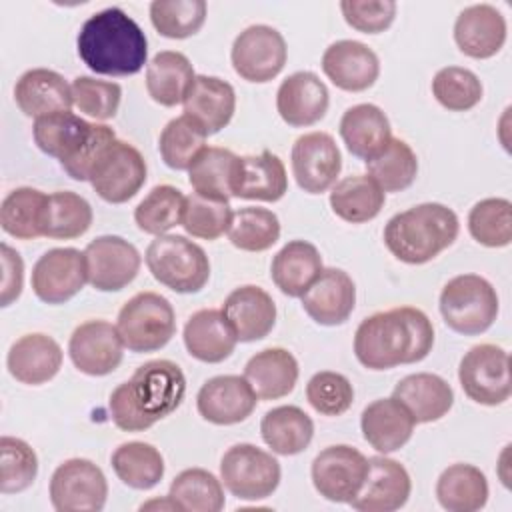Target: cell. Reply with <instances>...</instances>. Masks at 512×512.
I'll return each mask as SVG.
<instances>
[{"label":"cell","mask_w":512,"mask_h":512,"mask_svg":"<svg viewBox=\"0 0 512 512\" xmlns=\"http://www.w3.org/2000/svg\"><path fill=\"white\" fill-rule=\"evenodd\" d=\"M392 396L408 408L416 424L436 422L444 418L454 404L452 386L442 376L430 372H416L404 376L394 386Z\"/></svg>","instance_id":"obj_31"},{"label":"cell","mask_w":512,"mask_h":512,"mask_svg":"<svg viewBox=\"0 0 512 512\" xmlns=\"http://www.w3.org/2000/svg\"><path fill=\"white\" fill-rule=\"evenodd\" d=\"M14 100L20 112L36 120L46 114L70 110L74 104L72 84L54 70L32 68L16 80Z\"/></svg>","instance_id":"obj_29"},{"label":"cell","mask_w":512,"mask_h":512,"mask_svg":"<svg viewBox=\"0 0 512 512\" xmlns=\"http://www.w3.org/2000/svg\"><path fill=\"white\" fill-rule=\"evenodd\" d=\"M366 472L368 458L348 444H334L320 450L310 468L316 492L338 504H350L362 488Z\"/></svg>","instance_id":"obj_13"},{"label":"cell","mask_w":512,"mask_h":512,"mask_svg":"<svg viewBox=\"0 0 512 512\" xmlns=\"http://www.w3.org/2000/svg\"><path fill=\"white\" fill-rule=\"evenodd\" d=\"M48 494L58 512H100L108 498V482L92 460L70 458L54 470Z\"/></svg>","instance_id":"obj_10"},{"label":"cell","mask_w":512,"mask_h":512,"mask_svg":"<svg viewBox=\"0 0 512 512\" xmlns=\"http://www.w3.org/2000/svg\"><path fill=\"white\" fill-rule=\"evenodd\" d=\"M234 72L246 80L264 84L276 78L288 58L284 36L268 24H252L244 28L232 44Z\"/></svg>","instance_id":"obj_11"},{"label":"cell","mask_w":512,"mask_h":512,"mask_svg":"<svg viewBox=\"0 0 512 512\" xmlns=\"http://www.w3.org/2000/svg\"><path fill=\"white\" fill-rule=\"evenodd\" d=\"M116 330L130 352H156L172 340L176 314L158 292H138L120 308Z\"/></svg>","instance_id":"obj_7"},{"label":"cell","mask_w":512,"mask_h":512,"mask_svg":"<svg viewBox=\"0 0 512 512\" xmlns=\"http://www.w3.org/2000/svg\"><path fill=\"white\" fill-rule=\"evenodd\" d=\"M206 12L204 0H154L150 4L152 26L172 40L194 36L202 28Z\"/></svg>","instance_id":"obj_50"},{"label":"cell","mask_w":512,"mask_h":512,"mask_svg":"<svg viewBox=\"0 0 512 512\" xmlns=\"http://www.w3.org/2000/svg\"><path fill=\"white\" fill-rule=\"evenodd\" d=\"M320 64L326 78L346 92H364L374 86L380 76L376 52L358 40H338L330 44Z\"/></svg>","instance_id":"obj_20"},{"label":"cell","mask_w":512,"mask_h":512,"mask_svg":"<svg viewBox=\"0 0 512 512\" xmlns=\"http://www.w3.org/2000/svg\"><path fill=\"white\" fill-rule=\"evenodd\" d=\"M436 498L448 512H476L488 502V480L474 464H450L436 480Z\"/></svg>","instance_id":"obj_38"},{"label":"cell","mask_w":512,"mask_h":512,"mask_svg":"<svg viewBox=\"0 0 512 512\" xmlns=\"http://www.w3.org/2000/svg\"><path fill=\"white\" fill-rule=\"evenodd\" d=\"M432 94L450 112L472 110L484 94L480 78L462 66L440 68L432 78Z\"/></svg>","instance_id":"obj_51"},{"label":"cell","mask_w":512,"mask_h":512,"mask_svg":"<svg viewBox=\"0 0 512 512\" xmlns=\"http://www.w3.org/2000/svg\"><path fill=\"white\" fill-rule=\"evenodd\" d=\"M2 250V306H10L18 296L22 294V282H24V262L20 254L10 248L6 242L0 246Z\"/></svg>","instance_id":"obj_58"},{"label":"cell","mask_w":512,"mask_h":512,"mask_svg":"<svg viewBox=\"0 0 512 512\" xmlns=\"http://www.w3.org/2000/svg\"><path fill=\"white\" fill-rule=\"evenodd\" d=\"M72 98L74 106L82 114L94 120H110L120 108L122 88L118 82L98 80L92 76H76L72 80Z\"/></svg>","instance_id":"obj_54"},{"label":"cell","mask_w":512,"mask_h":512,"mask_svg":"<svg viewBox=\"0 0 512 512\" xmlns=\"http://www.w3.org/2000/svg\"><path fill=\"white\" fill-rule=\"evenodd\" d=\"M38 474V456L22 438H0V492L18 494L30 488Z\"/></svg>","instance_id":"obj_52"},{"label":"cell","mask_w":512,"mask_h":512,"mask_svg":"<svg viewBox=\"0 0 512 512\" xmlns=\"http://www.w3.org/2000/svg\"><path fill=\"white\" fill-rule=\"evenodd\" d=\"M88 284L100 292H118L138 274L142 258L138 248L122 236H98L84 248Z\"/></svg>","instance_id":"obj_14"},{"label":"cell","mask_w":512,"mask_h":512,"mask_svg":"<svg viewBox=\"0 0 512 512\" xmlns=\"http://www.w3.org/2000/svg\"><path fill=\"white\" fill-rule=\"evenodd\" d=\"M226 234L232 246L238 250L264 252L278 242L280 220L268 208L246 206L232 214V222Z\"/></svg>","instance_id":"obj_48"},{"label":"cell","mask_w":512,"mask_h":512,"mask_svg":"<svg viewBox=\"0 0 512 512\" xmlns=\"http://www.w3.org/2000/svg\"><path fill=\"white\" fill-rule=\"evenodd\" d=\"M68 354L72 364L88 376H106L114 372L124 356V342L106 320H88L74 328Z\"/></svg>","instance_id":"obj_17"},{"label":"cell","mask_w":512,"mask_h":512,"mask_svg":"<svg viewBox=\"0 0 512 512\" xmlns=\"http://www.w3.org/2000/svg\"><path fill=\"white\" fill-rule=\"evenodd\" d=\"M288 192L284 162L270 150L238 156L232 196L242 200L278 202Z\"/></svg>","instance_id":"obj_26"},{"label":"cell","mask_w":512,"mask_h":512,"mask_svg":"<svg viewBox=\"0 0 512 512\" xmlns=\"http://www.w3.org/2000/svg\"><path fill=\"white\" fill-rule=\"evenodd\" d=\"M440 314L444 324L464 336L486 332L498 316L496 288L478 274H458L440 292Z\"/></svg>","instance_id":"obj_6"},{"label":"cell","mask_w":512,"mask_h":512,"mask_svg":"<svg viewBox=\"0 0 512 512\" xmlns=\"http://www.w3.org/2000/svg\"><path fill=\"white\" fill-rule=\"evenodd\" d=\"M410 492L412 480L400 462L386 454L372 456L368 458L364 484L350 500V506L358 512H394L408 502Z\"/></svg>","instance_id":"obj_19"},{"label":"cell","mask_w":512,"mask_h":512,"mask_svg":"<svg viewBox=\"0 0 512 512\" xmlns=\"http://www.w3.org/2000/svg\"><path fill=\"white\" fill-rule=\"evenodd\" d=\"M184 346L188 354L206 364L224 362L236 348V332L216 308L194 312L184 326Z\"/></svg>","instance_id":"obj_30"},{"label":"cell","mask_w":512,"mask_h":512,"mask_svg":"<svg viewBox=\"0 0 512 512\" xmlns=\"http://www.w3.org/2000/svg\"><path fill=\"white\" fill-rule=\"evenodd\" d=\"M340 10L348 26L364 34L384 32L394 16L396 2L392 0H344L340 2Z\"/></svg>","instance_id":"obj_56"},{"label":"cell","mask_w":512,"mask_h":512,"mask_svg":"<svg viewBox=\"0 0 512 512\" xmlns=\"http://www.w3.org/2000/svg\"><path fill=\"white\" fill-rule=\"evenodd\" d=\"M298 360L286 348H264L244 366V378L254 388L258 400H278L288 396L298 382Z\"/></svg>","instance_id":"obj_32"},{"label":"cell","mask_w":512,"mask_h":512,"mask_svg":"<svg viewBox=\"0 0 512 512\" xmlns=\"http://www.w3.org/2000/svg\"><path fill=\"white\" fill-rule=\"evenodd\" d=\"M146 174L148 168L140 150L116 138L100 156L88 182L102 200L122 204L140 192Z\"/></svg>","instance_id":"obj_12"},{"label":"cell","mask_w":512,"mask_h":512,"mask_svg":"<svg viewBox=\"0 0 512 512\" xmlns=\"http://www.w3.org/2000/svg\"><path fill=\"white\" fill-rule=\"evenodd\" d=\"M186 196L170 184L154 186L134 210V222L144 234L162 236L182 224Z\"/></svg>","instance_id":"obj_46"},{"label":"cell","mask_w":512,"mask_h":512,"mask_svg":"<svg viewBox=\"0 0 512 512\" xmlns=\"http://www.w3.org/2000/svg\"><path fill=\"white\" fill-rule=\"evenodd\" d=\"M116 140V134L110 126L106 124H98V122H92V132H90V138L86 140V144L82 146V150L70 158L68 162H62V170L72 178V180H78V182H86L90 180V174L94 170V166L98 164L100 156L104 154V150Z\"/></svg>","instance_id":"obj_57"},{"label":"cell","mask_w":512,"mask_h":512,"mask_svg":"<svg viewBox=\"0 0 512 512\" xmlns=\"http://www.w3.org/2000/svg\"><path fill=\"white\" fill-rule=\"evenodd\" d=\"M470 236L486 248H504L512 242V204L508 198H484L470 208Z\"/></svg>","instance_id":"obj_49"},{"label":"cell","mask_w":512,"mask_h":512,"mask_svg":"<svg viewBox=\"0 0 512 512\" xmlns=\"http://www.w3.org/2000/svg\"><path fill=\"white\" fill-rule=\"evenodd\" d=\"M222 314L234 328L238 342L262 340L276 324V304L272 296L254 284L234 288L222 304Z\"/></svg>","instance_id":"obj_24"},{"label":"cell","mask_w":512,"mask_h":512,"mask_svg":"<svg viewBox=\"0 0 512 512\" xmlns=\"http://www.w3.org/2000/svg\"><path fill=\"white\" fill-rule=\"evenodd\" d=\"M384 200V190L368 174L346 176L330 190L332 212L350 224H364L376 218L384 208Z\"/></svg>","instance_id":"obj_39"},{"label":"cell","mask_w":512,"mask_h":512,"mask_svg":"<svg viewBox=\"0 0 512 512\" xmlns=\"http://www.w3.org/2000/svg\"><path fill=\"white\" fill-rule=\"evenodd\" d=\"M150 274L178 294L200 292L210 278V260L202 246L180 234L156 236L144 254Z\"/></svg>","instance_id":"obj_5"},{"label":"cell","mask_w":512,"mask_h":512,"mask_svg":"<svg viewBox=\"0 0 512 512\" xmlns=\"http://www.w3.org/2000/svg\"><path fill=\"white\" fill-rule=\"evenodd\" d=\"M78 56L96 74L132 76L140 72L148 58L144 30L122 8L94 12L80 28Z\"/></svg>","instance_id":"obj_3"},{"label":"cell","mask_w":512,"mask_h":512,"mask_svg":"<svg viewBox=\"0 0 512 512\" xmlns=\"http://www.w3.org/2000/svg\"><path fill=\"white\" fill-rule=\"evenodd\" d=\"M258 396L244 376L222 374L206 380L196 396L198 414L216 426L244 422L256 408Z\"/></svg>","instance_id":"obj_18"},{"label":"cell","mask_w":512,"mask_h":512,"mask_svg":"<svg viewBox=\"0 0 512 512\" xmlns=\"http://www.w3.org/2000/svg\"><path fill=\"white\" fill-rule=\"evenodd\" d=\"M6 366L10 376L18 382L40 386L58 374L62 366V348L48 334H24L10 346Z\"/></svg>","instance_id":"obj_25"},{"label":"cell","mask_w":512,"mask_h":512,"mask_svg":"<svg viewBox=\"0 0 512 512\" xmlns=\"http://www.w3.org/2000/svg\"><path fill=\"white\" fill-rule=\"evenodd\" d=\"M292 174L308 194H322L332 188L342 170V154L328 132H308L292 144Z\"/></svg>","instance_id":"obj_15"},{"label":"cell","mask_w":512,"mask_h":512,"mask_svg":"<svg viewBox=\"0 0 512 512\" xmlns=\"http://www.w3.org/2000/svg\"><path fill=\"white\" fill-rule=\"evenodd\" d=\"M434 346L430 318L414 306L376 312L360 322L354 334V354L368 370H390L424 360Z\"/></svg>","instance_id":"obj_1"},{"label":"cell","mask_w":512,"mask_h":512,"mask_svg":"<svg viewBox=\"0 0 512 512\" xmlns=\"http://www.w3.org/2000/svg\"><path fill=\"white\" fill-rule=\"evenodd\" d=\"M196 74L186 54L162 50L146 66V90L154 102L172 108L184 100Z\"/></svg>","instance_id":"obj_36"},{"label":"cell","mask_w":512,"mask_h":512,"mask_svg":"<svg viewBox=\"0 0 512 512\" xmlns=\"http://www.w3.org/2000/svg\"><path fill=\"white\" fill-rule=\"evenodd\" d=\"M328 104L330 94L326 84L308 70L284 78L276 92V110L280 118L294 128H306L320 122Z\"/></svg>","instance_id":"obj_21"},{"label":"cell","mask_w":512,"mask_h":512,"mask_svg":"<svg viewBox=\"0 0 512 512\" xmlns=\"http://www.w3.org/2000/svg\"><path fill=\"white\" fill-rule=\"evenodd\" d=\"M206 138V130L196 120L182 114L162 128L158 150L168 168L188 170L194 158L206 148Z\"/></svg>","instance_id":"obj_47"},{"label":"cell","mask_w":512,"mask_h":512,"mask_svg":"<svg viewBox=\"0 0 512 512\" xmlns=\"http://www.w3.org/2000/svg\"><path fill=\"white\" fill-rule=\"evenodd\" d=\"M368 176L386 192H400L412 186L418 174V158L408 142L390 138V142L370 160H366Z\"/></svg>","instance_id":"obj_43"},{"label":"cell","mask_w":512,"mask_h":512,"mask_svg":"<svg viewBox=\"0 0 512 512\" xmlns=\"http://www.w3.org/2000/svg\"><path fill=\"white\" fill-rule=\"evenodd\" d=\"M184 392L186 378L176 362L150 360L112 390L108 400L112 422L124 432L148 430L182 404Z\"/></svg>","instance_id":"obj_2"},{"label":"cell","mask_w":512,"mask_h":512,"mask_svg":"<svg viewBox=\"0 0 512 512\" xmlns=\"http://www.w3.org/2000/svg\"><path fill=\"white\" fill-rule=\"evenodd\" d=\"M48 194L32 186H20L6 194L0 206V226L8 236L34 240L44 236Z\"/></svg>","instance_id":"obj_41"},{"label":"cell","mask_w":512,"mask_h":512,"mask_svg":"<svg viewBox=\"0 0 512 512\" xmlns=\"http://www.w3.org/2000/svg\"><path fill=\"white\" fill-rule=\"evenodd\" d=\"M168 496L178 510L220 512L224 508V484L204 468H186L170 484Z\"/></svg>","instance_id":"obj_44"},{"label":"cell","mask_w":512,"mask_h":512,"mask_svg":"<svg viewBox=\"0 0 512 512\" xmlns=\"http://www.w3.org/2000/svg\"><path fill=\"white\" fill-rule=\"evenodd\" d=\"M232 208L228 202L204 198L196 192L186 196L184 214H182V228L192 238L202 240H216L228 232L232 222Z\"/></svg>","instance_id":"obj_53"},{"label":"cell","mask_w":512,"mask_h":512,"mask_svg":"<svg viewBox=\"0 0 512 512\" xmlns=\"http://www.w3.org/2000/svg\"><path fill=\"white\" fill-rule=\"evenodd\" d=\"M110 464L118 480L134 490H150L164 478V458L148 442L132 440L120 444L112 452Z\"/></svg>","instance_id":"obj_42"},{"label":"cell","mask_w":512,"mask_h":512,"mask_svg":"<svg viewBox=\"0 0 512 512\" xmlns=\"http://www.w3.org/2000/svg\"><path fill=\"white\" fill-rule=\"evenodd\" d=\"M322 270L324 266L318 248L306 240H290L276 252L270 264L272 282L290 298H300Z\"/></svg>","instance_id":"obj_34"},{"label":"cell","mask_w":512,"mask_h":512,"mask_svg":"<svg viewBox=\"0 0 512 512\" xmlns=\"http://www.w3.org/2000/svg\"><path fill=\"white\" fill-rule=\"evenodd\" d=\"M92 218V206L84 196L70 190L48 194L44 236L54 240L80 238L92 226Z\"/></svg>","instance_id":"obj_45"},{"label":"cell","mask_w":512,"mask_h":512,"mask_svg":"<svg viewBox=\"0 0 512 512\" xmlns=\"http://www.w3.org/2000/svg\"><path fill=\"white\" fill-rule=\"evenodd\" d=\"M414 424L408 408L394 396L370 402L360 416L364 440L380 454L400 450L412 438Z\"/></svg>","instance_id":"obj_27"},{"label":"cell","mask_w":512,"mask_h":512,"mask_svg":"<svg viewBox=\"0 0 512 512\" xmlns=\"http://www.w3.org/2000/svg\"><path fill=\"white\" fill-rule=\"evenodd\" d=\"M280 462L266 450L240 442L230 446L220 460V480L238 500H264L280 484Z\"/></svg>","instance_id":"obj_8"},{"label":"cell","mask_w":512,"mask_h":512,"mask_svg":"<svg viewBox=\"0 0 512 512\" xmlns=\"http://www.w3.org/2000/svg\"><path fill=\"white\" fill-rule=\"evenodd\" d=\"M90 132L92 122H86L70 110L36 118L32 126L34 144L44 154L56 158L60 164L68 162L82 150V146L90 138Z\"/></svg>","instance_id":"obj_35"},{"label":"cell","mask_w":512,"mask_h":512,"mask_svg":"<svg viewBox=\"0 0 512 512\" xmlns=\"http://www.w3.org/2000/svg\"><path fill=\"white\" fill-rule=\"evenodd\" d=\"M306 398L318 414L342 416L354 402V388L344 374L320 370L308 380Z\"/></svg>","instance_id":"obj_55"},{"label":"cell","mask_w":512,"mask_h":512,"mask_svg":"<svg viewBox=\"0 0 512 512\" xmlns=\"http://www.w3.org/2000/svg\"><path fill=\"white\" fill-rule=\"evenodd\" d=\"M340 136L348 152L356 158H374L392 138L390 120L376 104L350 106L340 118Z\"/></svg>","instance_id":"obj_33"},{"label":"cell","mask_w":512,"mask_h":512,"mask_svg":"<svg viewBox=\"0 0 512 512\" xmlns=\"http://www.w3.org/2000/svg\"><path fill=\"white\" fill-rule=\"evenodd\" d=\"M88 282L86 258L78 248H52L32 268V290L46 304H64Z\"/></svg>","instance_id":"obj_16"},{"label":"cell","mask_w":512,"mask_h":512,"mask_svg":"<svg viewBox=\"0 0 512 512\" xmlns=\"http://www.w3.org/2000/svg\"><path fill=\"white\" fill-rule=\"evenodd\" d=\"M458 216L440 202H424L394 214L384 226V244L404 264H426L454 244Z\"/></svg>","instance_id":"obj_4"},{"label":"cell","mask_w":512,"mask_h":512,"mask_svg":"<svg viewBox=\"0 0 512 512\" xmlns=\"http://www.w3.org/2000/svg\"><path fill=\"white\" fill-rule=\"evenodd\" d=\"M506 18L492 4H472L454 22V42L462 54L486 60L496 56L506 42Z\"/></svg>","instance_id":"obj_23"},{"label":"cell","mask_w":512,"mask_h":512,"mask_svg":"<svg viewBox=\"0 0 512 512\" xmlns=\"http://www.w3.org/2000/svg\"><path fill=\"white\" fill-rule=\"evenodd\" d=\"M260 434L264 444L280 456L304 452L314 436L312 418L298 406H276L262 416Z\"/></svg>","instance_id":"obj_37"},{"label":"cell","mask_w":512,"mask_h":512,"mask_svg":"<svg viewBox=\"0 0 512 512\" xmlns=\"http://www.w3.org/2000/svg\"><path fill=\"white\" fill-rule=\"evenodd\" d=\"M238 156L228 148L206 146L188 168L192 190L204 198L228 202L232 196Z\"/></svg>","instance_id":"obj_40"},{"label":"cell","mask_w":512,"mask_h":512,"mask_svg":"<svg viewBox=\"0 0 512 512\" xmlns=\"http://www.w3.org/2000/svg\"><path fill=\"white\" fill-rule=\"evenodd\" d=\"M300 300L316 324L338 326L350 318L356 306V286L342 268H324Z\"/></svg>","instance_id":"obj_22"},{"label":"cell","mask_w":512,"mask_h":512,"mask_svg":"<svg viewBox=\"0 0 512 512\" xmlns=\"http://www.w3.org/2000/svg\"><path fill=\"white\" fill-rule=\"evenodd\" d=\"M182 106L184 114L196 120L210 136L230 124L236 110V92L230 82L218 76L198 74Z\"/></svg>","instance_id":"obj_28"},{"label":"cell","mask_w":512,"mask_h":512,"mask_svg":"<svg viewBox=\"0 0 512 512\" xmlns=\"http://www.w3.org/2000/svg\"><path fill=\"white\" fill-rule=\"evenodd\" d=\"M458 380L464 394L482 406H500L510 398V356L496 344H476L460 360Z\"/></svg>","instance_id":"obj_9"}]
</instances>
